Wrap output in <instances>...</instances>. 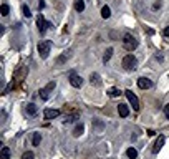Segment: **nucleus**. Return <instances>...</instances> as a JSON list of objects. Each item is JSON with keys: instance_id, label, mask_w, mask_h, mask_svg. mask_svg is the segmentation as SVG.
<instances>
[{"instance_id": "1", "label": "nucleus", "mask_w": 169, "mask_h": 159, "mask_svg": "<svg viewBox=\"0 0 169 159\" xmlns=\"http://www.w3.org/2000/svg\"><path fill=\"white\" fill-rule=\"evenodd\" d=\"M123 47H125V50H128V51H133V50L138 48V40H136L131 33H126L125 36H123Z\"/></svg>"}, {"instance_id": "2", "label": "nucleus", "mask_w": 169, "mask_h": 159, "mask_svg": "<svg viewBox=\"0 0 169 159\" xmlns=\"http://www.w3.org/2000/svg\"><path fill=\"white\" fill-rule=\"evenodd\" d=\"M121 65H123V68H125V70L131 71V70H134V68H136V65H138V60H136L134 55H126L125 58H123Z\"/></svg>"}, {"instance_id": "3", "label": "nucleus", "mask_w": 169, "mask_h": 159, "mask_svg": "<svg viewBox=\"0 0 169 159\" xmlns=\"http://www.w3.org/2000/svg\"><path fill=\"white\" fill-rule=\"evenodd\" d=\"M50 50H52V42L50 40H43V42L38 43V53H40L42 58H48Z\"/></svg>"}, {"instance_id": "4", "label": "nucleus", "mask_w": 169, "mask_h": 159, "mask_svg": "<svg viewBox=\"0 0 169 159\" xmlns=\"http://www.w3.org/2000/svg\"><path fill=\"white\" fill-rule=\"evenodd\" d=\"M55 86H56V83H55V81H50V83H48L45 88L40 89V98H42L43 101L50 100V95H52V91H53V89H55Z\"/></svg>"}, {"instance_id": "5", "label": "nucleus", "mask_w": 169, "mask_h": 159, "mask_svg": "<svg viewBox=\"0 0 169 159\" xmlns=\"http://www.w3.org/2000/svg\"><path fill=\"white\" fill-rule=\"evenodd\" d=\"M36 25H38V32H40V33H45V32H47L48 28L52 27V23L47 22V20H45V17H43L42 13H40L38 18H36Z\"/></svg>"}, {"instance_id": "6", "label": "nucleus", "mask_w": 169, "mask_h": 159, "mask_svg": "<svg viewBox=\"0 0 169 159\" xmlns=\"http://www.w3.org/2000/svg\"><path fill=\"white\" fill-rule=\"evenodd\" d=\"M125 95L128 98V101L131 103V106H133V109H134V111H138V109H139V101H138V98H136V95L131 91V89H126Z\"/></svg>"}, {"instance_id": "7", "label": "nucleus", "mask_w": 169, "mask_h": 159, "mask_svg": "<svg viewBox=\"0 0 169 159\" xmlns=\"http://www.w3.org/2000/svg\"><path fill=\"white\" fill-rule=\"evenodd\" d=\"M70 85H71L73 88H80L81 85H83V78L71 71V73H70Z\"/></svg>"}, {"instance_id": "8", "label": "nucleus", "mask_w": 169, "mask_h": 159, "mask_svg": "<svg viewBox=\"0 0 169 159\" xmlns=\"http://www.w3.org/2000/svg\"><path fill=\"white\" fill-rule=\"evenodd\" d=\"M138 86L141 89H149L152 86V81L149 78H144V76H141V78L138 80Z\"/></svg>"}, {"instance_id": "9", "label": "nucleus", "mask_w": 169, "mask_h": 159, "mask_svg": "<svg viewBox=\"0 0 169 159\" xmlns=\"http://www.w3.org/2000/svg\"><path fill=\"white\" fill-rule=\"evenodd\" d=\"M43 116H45V119H53V118H58L60 116V109H45L43 111Z\"/></svg>"}, {"instance_id": "10", "label": "nucleus", "mask_w": 169, "mask_h": 159, "mask_svg": "<svg viewBox=\"0 0 169 159\" xmlns=\"http://www.w3.org/2000/svg\"><path fill=\"white\" fill-rule=\"evenodd\" d=\"M36 111H38V106H36L35 103H28L25 106V113H27V116H35L36 115Z\"/></svg>"}, {"instance_id": "11", "label": "nucleus", "mask_w": 169, "mask_h": 159, "mask_svg": "<svg viewBox=\"0 0 169 159\" xmlns=\"http://www.w3.org/2000/svg\"><path fill=\"white\" fill-rule=\"evenodd\" d=\"M164 142H166V138H164V136H159L158 139H156V144H154V148H152V153L158 154V153H159V149L164 146Z\"/></svg>"}, {"instance_id": "12", "label": "nucleus", "mask_w": 169, "mask_h": 159, "mask_svg": "<svg viewBox=\"0 0 169 159\" xmlns=\"http://www.w3.org/2000/svg\"><path fill=\"white\" fill-rule=\"evenodd\" d=\"M83 133H85V124H83V123H78V124L75 126V129H73V136H75V138H80Z\"/></svg>"}, {"instance_id": "13", "label": "nucleus", "mask_w": 169, "mask_h": 159, "mask_svg": "<svg viewBox=\"0 0 169 159\" xmlns=\"http://www.w3.org/2000/svg\"><path fill=\"white\" fill-rule=\"evenodd\" d=\"M90 81H91V85H94V86H101V76L98 73H91Z\"/></svg>"}, {"instance_id": "14", "label": "nucleus", "mask_w": 169, "mask_h": 159, "mask_svg": "<svg viewBox=\"0 0 169 159\" xmlns=\"http://www.w3.org/2000/svg\"><path fill=\"white\" fill-rule=\"evenodd\" d=\"M118 113L121 118H126L128 115H129V108H128V104H119L118 106Z\"/></svg>"}, {"instance_id": "15", "label": "nucleus", "mask_w": 169, "mask_h": 159, "mask_svg": "<svg viewBox=\"0 0 169 159\" xmlns=\"http://www.w3.org/2000/svg\"><path fill=\"white\" fill-rule=\"evenodd\" d=\"M0 159H10V148L9 146H3L0 151Z\"/></svg>"}, {"instance_id": "16", "label": "nucleus", "mask_w": 169, "mask_h": 159, "mask_svg": "<svg viewBox=\"0 0 169 159\" xmlns=\"http://www.w3.org/2000/svg\"><path fill=\"white\" fill-rule=\"evenodd\" d=\"M40 141H42V134H40V133H33V134H32V144H33V146H40Z\"/></svg>"}, {"instance_id": "17", "label": "nucleus", "mask_w": 169, "mask_h": 159, "mask_svg": "<svg viewBox=\"0 0 169 159\" xmlns=\"http://www.w3.org/2000/svg\"><path fill=\"white\" fill-rule=\"evenodd\" d=\"M93 126H94V129H96L98 133H101L103 131V128H105V123L100 119H93Z\"/></svg>"}, {"instance_id": "18", "label": "nucleus", "mask_w": 169, "mask_h": 159, "mask_svg": "<svg viewBox=\"0 0 169 159\" xmlns=\"http://www.w3.org/2000/svg\"><path fill=\"white\" fill-rule=\"evenodd\" d=\"M75 10L80 13L85 10V0H75Z\"/></svg>"}, {"instance_id": "19", "label": "nucleus", "mask_w": 169, "mask_h": 159, "mask_svg": "<svg viewBox=\"0 0 169 159\" xmlns=\"http://www.w3.org/2000/svg\"><path fill=\"white\" fill-rule=\"evenodd\" d=\"M101 17H103V18H109V17H111V9H109L108 5H105V7L101 9Z\"/></svg>"}, {"instance_id": "20", "label": "nucleus", "mask_w": 169, "mask_h": 159, "mask_svg": "<svg viewBox=\"0 0 169 159\" xmlns=\"http://www.w3.org/2000/svg\"><path fill=\"white\" fill-rule=\"evenodd\" d=\"M126 156L129 157V159H136V157H138V151H136L134 148H129V149L126 151Z\"/></svg>"}, {"instance_id": "21", "label": "nucleus", "mask_w": 169, "mask_h": 159, "mask_svg": "<svg viewBox=\"0 0 169 159\" xmlns=\"http://www.w3.org/2000/svg\"><path fill=\"white\" fill-rule=\"evenodd\" d=\"M113 56V48H108V50L105 51V55H103V62H109V58Z\"/></svg>"}, {"instance_id": "22", "label": "nucleus", "mask_w": 169, "mask_h": 159, "mask_svg": "<svg viewBox=\"0 0 169 159\" xmlns=\"http://www.w3.org/2000/svg\"><path fill=\"white\" fill-rule=\"evenodd\" d=\"M108 95H109L111 98H116V96L121 95V91H119L118 88H109V89H108Z\"/></svg>"}, {"instance_id": "23", "label": "nucleus", "mask_w": 169, "mask_h": 159, "mask_svg": "<svg viewBox=\"0 0 169 159\" xmlns=\"http://www.w3.org/2000/svg\"><path fill=\"white\" fill-rule=\"evenodd\" d=\"M0 12H2L3 17H7V15H9V12H10L9 5H7V3H2V7H0Z\"/></svg>"}, {"instance_id": "24", "label": "nucleus", "mask_w": 169, "mask_h": 159, "mask_svg": "<svg viewBox=\"0 0 169 159\" xmlns=\"http://www.w3.org/2000/svg\"><path fill=\"white\" fill-rule=\"evenodd\" d=\"M22 12H23V15H25L27 18H30V17H32V12H30V9H28L27 5H23V7H22Z\"/></svg>"}, {"instance_id": "25", "label": "nucleus", "mask_w": 169, "mask_h": 159, "mask_svg": "<svg viewBox=\"0 0 169 159\" xmlns=\"http://www.w3.org/2000/svg\"><path fill=\"white\" fill-rule=\"evenodd\" d=\"M35 157V154L32 153V151H27V153H23V156H22V159H33Z\"/></svg>"}, {"instance_id": "26", "label": "nucleus", "mask_w": 169, "mask_h": 159, "mask_svg": "<svg viewBox=\"0 0 169 159\" xmlns=\"http://www.w3.org/2000/svg\"><path fill=\"white\" fill-rule=\"evenodd\" d=\"M78 118V115H71V116H67V119H65V124H70V123H73Z\"/></svg>"}, {"instance_id": "27", "label": "nucleus", "mask_w": 169, "mask_h": 159, "mask_svg": "<svg viewBox=\"0 0 169 159\" xmlns=\"http://www.w3.org/2000/svg\"><path fill=\"white\" fill-rule=\"evenodd\" d=\"M67 58H68V51H65V53H63V55H61V56H60V58H58V60H56V63H58V65H61V63H63V62H65V60H67Z\"/></svg>"}, {"instance_id": "28", "label": "nucleus", "mask_w": 169, "mask_h": 159, "mask_svg": "<svg viewBox=\"0 0 169 159\" xmlns=\"http://www.w3.org/2000/svg\"><path fill=\"white\" fill-rule=\"evenodd\" d=\"M164 115H166V118L169 119V104H164Z\"/></svg>"}, {"instance_id": "29", "label": "nucleus", "mask_w": 169, "mask_h": 159, "mask_svg": "<svg viewBox=\"0 0 169 159\" xmlns=\"http://www.w3.org/2000/svg\"><path fill=\"white\" fill-rule=\"evenodd\" d=\"M45 9V2H43V0H40V2H38V10H43Z\"/></svg>"}, {"instance_id": "30", "label": "nucleus", "mask_w": 169, "mask_h": 159, "mask_svg": "<svg viewBox=\"0 0 169 159\" xmlns=\"http://www.w3.org/2000/svg\"><path fill=\"white\" fill-rule=\"evenodd\" d=\"M161 5H163L161 2H156L154 5H152V9H154V10H158V9H161Z\"/></svg>"}, {"instance_id": "31", "label": "nucleus", "mask_w": 169, "mask_h": 159, "mask_svg": "<svg viewBox=\"0 0 169 159\" xmlns=\"http://www.w3.org/2000/svg\"><path fill=\"white\" fill-rule=\"evenodd\" d=\"M156 60H158V62H163V55H161V53H156Z\"/></svg>"}, {"instance_id": "32", "label": "nucleus", "mask_w": 169, "mask_h": 159, "mask_svg": "<svg viewBox=\"0 0 169 159\" xmlns=\"http://www.w3.org/2000/svg\"><path fill=\"white\" fill-rule=\"evenodd\" d=\"M163 35H164V36H169V27H166V28L163 30Z\"/></svg>"}]
</instances>
